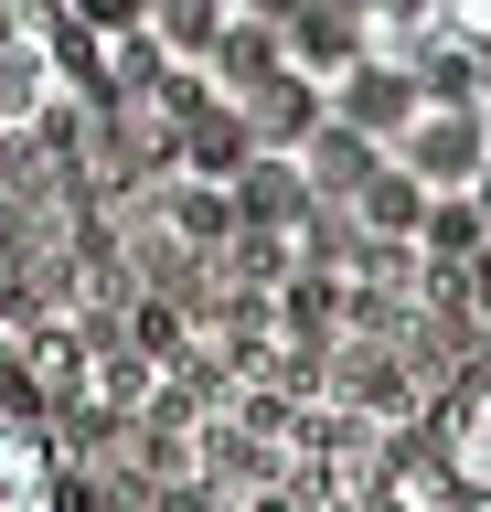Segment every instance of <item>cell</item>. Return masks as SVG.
<instances>
[{"label":"cell","instance_id":"4","mask_svg":"<svg viewBox=\"0 0 491 512\" xmlns=\"http://www.w3.org/2000/svg\"><path fill=\"white\" fill-rule=\"evenodd\" d=\"M0 512H65L54 459H43V438L22 427V416H0Z\"/></svg>","mask_w":491,"mask_h":512},{"label":"cell","instance_id":"3","mask_svg":"<svg viewBox=\"0 0 491 512\" xmlns=\"http://www.w3.org/2000/svg\"><path fill=\"white\" fill-rule=\"evenodd\" d=\"M150 43H161L171 64H214V43L235 32V0H150Z\"/></svg>","mask_w":491,"mask_h":512},{"label":"cell","instance_id":"1","mask_svg":"<svg viewBox=\"0 0 491 512\" xmlns=\"http://www.w3.org/2000/svg\"><path fill=\"white\" fill-rule=\"evenodd\" d=\"M385 160L417 192H470L491 171V128H481V107H406V128L385 139Z\"/></svg>","mask_w":491,"mask_h":512},{"label":"cell","instance_id":"2","mask_svg":"<svg viewBox=\"0 0 491 512\" xmlns=\"http://www.w3.org/2000/svg\"><path fill=\"white\" fill-rule=\"evenodd\" d=\"M54 96H65V64H54L43 22H33V11H0V139L33 128Z\"/></svg>","mask_w":491,"mask_h":512},{"label":"cell","instance_id":"7","mask_svg":"<svg viewBox=\"0 0 491 512\" xmlns=\"http://www.w3.org/2000/svg\"><path fill=\"white\" fill-rule=\"evenodd\" d=\"M65 11H75L86 32H97V43H129V32L150 22V0H65Z\"/></svg>","mask_w":491,"mask_h":512},{"label":"cell","instance_id":"5","mask_svg":"<svg viewBox=\"0 0 491 512\" xmlns=\"http://www.w3.org/2000/svg\"><path fill=\"white\" fill-rule=\"evenodd\" d=\"M331 107H342L363 139H395L417 96H406V75H385V64H342V75H331Z\"/></svg>","mask_w":491,"mask_h":512},{"label":"cell","instance_id":"6","mask_svg":"<svg viewBox=\"0 0 491 512\" xmlns=\"http://www.w3.org/2000/svg\"><path fill=\"white\" fill-rule=\"evenodd\" d=\"M449 470H459V480H470V491L491 502V384L449 406Z\"/></svg>","mask_w":491,"mask_h":512}]
</instances>
